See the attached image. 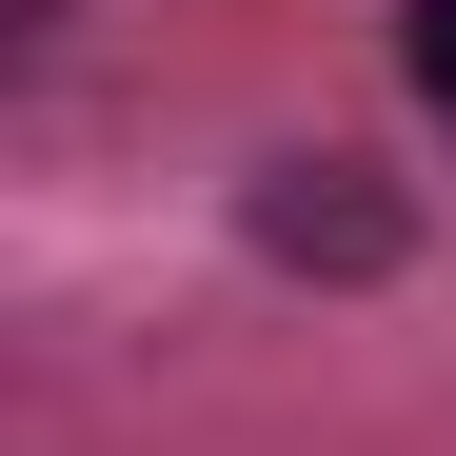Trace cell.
Segmentation results:
<instances>
[{"label":"cell","mask_w":456,"mask_h":456,"mask_svg":"<svg viewBox=\"0 0 456 456\" xmlns=\"http://www.w3.org/2000/svg\"><path fill=\"white\" fill-rule=\"evenodd\" d=\"M258 239H278V258H338V278H377V258H397V199H377L357 159H278V179H258Z\"/></svg>","instance_id":"obj_1"},{"label":"cell","mask_w":456,"mask_h":456,"mask_svg":"<svg viewBox=\"0 0 456 456\" xmlns=\"http://www.w3.org/2000/svg\"><path fill=\"white\" fill-rule=\"evenodd\" d=\"M417 80H436V100H456V0H417Z\"/></svg>","instance_id":"obj_2"}]
</instances>
